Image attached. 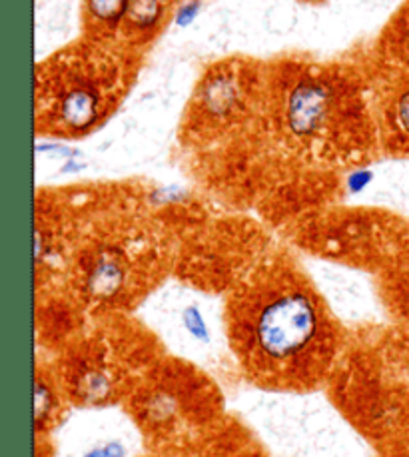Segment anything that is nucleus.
Here are the masks:
<instances>
[{"instance_id":"f257e3e1","label":"nucleus","mask_w":409,"mask_h":457,"mask_svg":"<svg viewBox=\"0 0 409 457\" xmlns=\"http://www.w3.org/2000/svg\"><path fill=\"white\" fill-rule=\"evenodd\" d=\"M228 345L248 382L268 392L310 394L334 376L346 334L310 278L271 262L230 294Z\"/></svg>"},{"instance_id":"f03ea898","label":"nucleus","mask_w":409,"mask_h":457,"mask_svg":"<svg viewBox=\"0 0 409 457\" xmlns=\"http://www.w3.org/2000/svg\"><path fill=\"white\" fill-rule=\"evenodd\" d=\"M162 353L154 334L122 314L72 336L53 366L71 405L106 408L124 403Z\"/></svg>"},{"instance_id":"7ed1b4c3","label":"nucleus","mask_w":409,"mask_h":457,"mask_svg":"<svg viewBox=\"0 0 409 457\" xmlns=\"http://www.w3.org/2000/svg\"><path fill=\"white\" fill-rule=\"evenodd\" d=\"M152 453L174 457L226 418L208 374L162 353L122 403Z\"/></svg>"},{"instance_id":"20e7f679","label":"nucleus","mask_w":409,"mask_h":457,"mask_svg":"<svg viewBox=\"0 0 409 457\" xmlns=\"http://www.w3.org/2000/svg\"><path fill=\"white\" fill-rule=\"evenodd\" d=\"M134 250L136 240H95L76 256L72 290L98 320L128 314L154 284Z\"/></svg>"},{"instance_id":"39448f33","label":"nucleus","mask_w":409,"mask_h":457,"mask_svg":"<svg viewBox=\"0 0 409 457\" xmlns=\"http://www.w3.org/2000/svg\"><path fill=\"white\" fill-rule=\"evenodd\" d=\"M334 112V95L326 82L305 79L289 90L286 100V124L296 138H315L326 129Z\"/></svg>"},{"instance_id":"423d86ee","label":"nucleus","mask_w":409,"mask_h":457,"mask_svg":"<svg viewBox=\"0 0 409 457\" xmlns=\"http://www.w3.org/2000/svg\"><path fill=\"white\" fill-rule=\"evenodd\" d=\"M174 457H270L248 428L224 418Z\"/></svg>"},{"instance_id":"0eeeda50","label":"nucleus","mask_w":409,"mask_h":457,"mask_svg":"<svg viewBox=\"0 0 409 457\" xmlns=\"http://www.w3.org/2000/svg\"><path fill=\"white\" fill-rule=\"evenodd\" d=\"M34 428L37 436L50 434L58 423L64 420L66 410L71 408V402L63 389L53 363L37 366V387H34Z\"/></svg>"},{"instance_id":"6e6552de","label":"nucleus","mask_w":409,"mask_h":457,"mask_svg":"<svg viewBox=\"0 0 409 457\" xmlns=\"http://www.w3.org/2000/svg\"><path fill=\"white\" fill-rule=\"evenodd\" d=\"M104 108L100 90L88 82H76L68 87L56 104L58 122L68 132H87L96 124Z\"/></svg>"},{"instance_id":"1a4fd4ad","label":"nucleus","mask_w":409,"mask_h":457,"mask_svg":"<svg viewBox=\"0 0 409 457\" xmlns=\"http://www.w3.org/2000/svg\"><path fill=\"white\" fill-rule=\"evenodd\" d=\"M240 103V87L230 72L212 74L200 90V106L210 116H228L232 114Z\"/></svg>"},{"instance_id":"9d476101","label":"nucleus","mask_w":409,"mask_h":457,"mask_svg":"<svg viewBox=\"0 0 409 457\" xmlns=\"http://www.w3.org/2000/svg\"><path fill=\"white\" fill-rule=\"evenodd\" d=\"M128 4H130V0H87L84 8H87L88 21L95 27L110 30L126 21Z\"/></svg>"},{"instance_id":"9b49d317","label":"nucleus","mask_w":409,"mask_h":457,"mask_svg":"<svg viewBox=\"0 0 409 457\" xmlns=\"http://www.w3.org/2000/svg\"><path fill=\"white\" fill-rule=\"evenodd\" d=\"M164 0H130L124 24L138 32L154 30L164 16Z\"/></svg>"},{"instance_id":"f8f14e48","label":"nucleus","mask_w":409,"mask_h":457,"mask_svg":"<svg viewBox=\"0 0 409 457\" xmlns=\"http://www.w3.org/2000/svg\"><path fill=\"white\" fill-rule=\"evenodd\" d=\"M394 124L397 126V130L402 132L404 137H409V88L404 90L396 100Z\"/></svg>"},{"instance_id":"ddd939ff","label":"nucleus","mask_w":409,"mask_h":457,"mask_svg":"<svg viewBox=\"0 0 409 457\" xmlns=\"http://www.w3.org/2000/svg\"><path fill=\"white\" fill-rule=\"evenodd\" d=\"M200 8H202L200 0H188V3L178 6V11L174 14V21L178 27L180 29L190 27V24L196 21V16L200 14Z\"/></svg>"},{"instance_id":"4468645a","label":"nucleus","mask_w":409,"mask_h":457,"mask_svg":"<svg viewBox=\"0 0 409 457\" xmlns=\"http://www.w3.org/2000/svg\"><path fill=\"white\" fill-rule=\"evenodd\" d=\"M368 182H370V172H365V170H357L349 176V188L352 190H360Z\"/></svg>"},{"instance_id":"2eb2a0df","label":"nucleus","mask_w":409,"mask_h":457,"mask_svg":"<svg viewBox=\"0 0 409 457\" xmlns=\"http://www.w3.org/2000/svg\"><path fill=\"white\" fill-rule=\"evenodd\" d=\"M148 457H164V455H156V453H152V455H148Z\"/></svg>"}]
</instances>
